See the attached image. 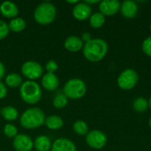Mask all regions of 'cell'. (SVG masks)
I'll return each mask as SVG.
<instances>
[{
    "mask_svg": "<svg viewBox=\"0 0 151 151\" xmlns=\"http://www.w3.org/2000/svg\"><path fill=\"white\" fill-rule=\"evenodd\" d=\"M84 2H86L90 6H92L93 4H99L100 3V1H98V0H94V1H88V0H87V1H84Z\"/></svg>",
    "mask_w": 151,
    "mask_h": 151,
    "instance_id": "obj_33",
    "label": "cell"
},
{
    "mask_svg": "<svg viewBox=\"0 0 151 151\" xmlns=\"http://www.w3.org/2000/svg\"><path fill=\"white\" fill-rule=\"evenodd\" d=\"M86 137V143L93 150L104 149L108 142L107 135L101 130L94 129L88 133Z\"/></svg>",
    "mask_w": 151,
    "mask_h": 151,
    "instance_id": "obj_8",
    "label": "cell"
},
{
    "mask_svg": "<svg viewBox=\"0 0 151 151\" xmlns=\"http://www.w3.org/2000/svg\"><path fill=\"white\" fill-rule=\"evenodd\" d=\"M81 38V40H82V42H83L84 43L87 42H88V41H90V40L92 39L91 34L88 33V32H84V33H82Z\"/></svg>",
    "mask_w": 151,
    "mask_h": 151,
    "instance_id": "obj_32",
    "label": "cell"
},
{
    "mask_svg": "<svg viewBox=\"0 0 151 151\" xmlns=\"http://www.w3.org/2000/svg\"><path fill=\"white\" fill-rule=\"evenodd\" d=\"M105 20H106V17L104 14H102L100 12H93L92 15L90 16V18L88 19L90 27H92L93 28H96V29L102 27L104 25Z\"/></svg>",
    "mask_w": 151,
    "mask_h": 151,
    "instance_id": "obj_22",
    "label": "cell"
},
{
    "mask_svg": "<svg viewBox=\"0 0 151 151\" xmlns=\"http://www.w3.org/2000/svg\"><path fill=\"white\" fill-rule=\"evenodd\" d=\"M4 84L7 88H19L23 83V78L17 73H11L4 77Z\"/></svg>",
    "mask_w": 151,
    "mask_h": 151,
    "instance_id": "obj_20",
    "label": "cell"
},
{
    "mask_svg": "<svg viewBox=\"0 0 151 151\" xmlns=\"http://www.w3.org/2000/svg\"><path fill=\"white\" fill-rule=\"evenodd\" d=\"M142 51L149 57H151V35L145 38L142 43Z\"/></svg>",
    "mask_w": 151,
    "mask_h": 151,
    "instance_id": "obj_28",
    "label": "cell"
},
{
    "mask_svg": "<svg viewBox=\"0 0 151 151\" xmlns=\"http://www.w3.org/2000/svg\"><path fill=\"white\" fill-rule=\"evenodd\" d=\"M52 142L47 135H39L34 140V149L36 151H50Z\"/></svg>",
    "mask_w": 151,
    "mask_h": 151,
    "instance_id": "obj_17",
    "label": "cell"
},
{
    "mask_svg": "<svg viewBox=\"0 0 151 151\" xmlns=\"http://www.w3.org/2000/svg\"><path fill=\"white\" fill-rule=\"evenodd\" d=\"M58 63L53 60V59H50L49 61H47L46 65H45V70H46V73H55V72L58 70Z\"/></svg>",
    "mask_w": 151,
    "mask_h": 151,
    "instance_id": "obj_29",
    "label": "cell"
},
{
    "mask_svg": "<svg viewBox=\"0 0 151 151\" xmlns=\"http://www.w3.org/2000/svg\"><path fill=\"white\" fill-rule=\"evenodd\" d=\"M7 94H8V89L6 85L4 84V82L0 81V100L5 98Z\"/></svg>",
    "mask_w": 151,
    "mask_h": 151,
    "instance_id": "obj_30",
    "label": "cell"
},
{
    "mask_svg": "<svg viewBox=\"0 0 151 151\" xmlns=\"http://www.w3.org/2000/svg\"><path fill=\"white\" fill-rule=\"evenodd\" d=\"M19 96L26 104L35 105L38 104L42 97V87L36 81H23L22 85L19 87Z\"/></svg>",
    "mask_w": 151,
    "mask_h": 151,
    "instance_id": "obj_3",
    "label": "cell"
},
{
    "mask_svg": "<svg viewBox=\"0 0 151 151\" xmlns=\"http://www.w3.org/2000/svg\"><path fill=\"white\" fill-rule=\"evenodd\" d=\"M109 50L107 42L102 38H92L84 43L82 53L85 58L90 62H99L105 58Z\"/></svg>",
    "mask_w": 151,
    "mask_h": 151,
    "instance_id": "obj_1",
    "label": "cell"
},
{
    "mask_svg": "<svg viewBox=\"0 0 151 151\" xmlns=\"http://www.w3.org/2000/svg\"><path fill=\"white\" fill-rule=\"evenodd\" d=\"M148 101H149V108H150L151 109V96H150V97L149 98V100H148Z\"/></svg>",
    "mask_w": 151,
    "mask_h": 151,
    "instance_id": "obj_35",
    "label": "cell"
},
{
    "mask_svg": "<svg viewBox=\"0 0 151 151\" xmlns=\"http://www.w3.org/2000/svg\"><path fill=\"white\" fill-rule=\"evenodd\" d=\"M150 31H151V22H150Z\"/></svg>",
    "mask_w": 151,
    "mask_h": 151,
    "instance_id": "obj_37",
    "label": "cell"
},
{
    "mask_svg": "<svg viewBox=\"0 0 151 151\" xmlns=\"http://www.w3.org/2000/svg\"><path fill=\"white\" fill-rule=\"evenodd\" d=\"M133 108L136 112H144L149 109V101L143 96H138L133 102Z\"/></svg>",
    "mask_w": 151,
    "mask_h": 151,
    "instance_id": "obj_24",
    "label": "cell"
},
{
    "mask_svg": "<svg viewBox=\"0 0 151 151\" xmlns=\"http://www.w3.org/2000/svg\"><path fill=\"white\" fill-rule=\"evenodd\" d=\"M0 13L4 18L12 19L18 17L19 7L15 3L12 1H4L0 4Z\"/></svg>",
    "mask_w": 151,
    "mask_h": 151,
    "instance_id": "obj_14",
    "label": "cell"
},
{
    "mask_svg": "<svg viewBox=\"0 0 151 151\" xmlns=\"http://www.w3.org/2000/svg\"><path fill=\"white\" fill-rule=\"evenodd\" d=\"M50 151H77V148L72 140L61 137L52 142Z\"/></svg>",
    "mask_w": 151,
    "mask_h": 151,
    "instance_id": "obj_12",
    "label": "cell"
},
{
    "mask_svg": "<svg viewBox=\"0 0 151 151\" xmlns=\"http://www.w3.org/2000/svg\"><path fill=\"white\" fill-rule=\"evenodd\" d=\"M63 93L68 99L79 100L87 93V85L80 78H72L68 80L63 88Z\"/></svg>",
    "mask_w": 151,
    "mask_h": 151,
    "instance_id": "obj_5",
    "label": "cell"
},
{
    "mask_svg": "<svg viewBox=\"0 0 151 151\" xmlns=\"http://www.w3.org/2000/svg\"><path fill=\"white\" fill-rule=\"evenodd\" d=\"M8 27L10 31L14 32V33H20L22 32L26 27H27V22L23 18L20 17H16L14 19H12L9 23H8Z\"/></svg>",
    "mask_w": 151,
    "mask_h": 151,
    "instance_id": "obj_21",
    "label": "cell"
},
{
    "mask_svg": "<svg viewBox=\"0 0 151 151\" xmlns=\"http://www.w3.org/2000/svg\"><path fill=\"white\" fill-rule=\"evenodd\" d=\"M67 3H68V4H74V5H75L76 4H78V3H79V1H77V0H76V1H67Z\"/></svg>",
    "mask_w": 151,
    "mask_h": 151,
    "instance_id": "obj_34",
    "label": "cell"
},
{
    "mask_svg": "<svg viewBox=\"0 0 151 151\" xmlns=\"http://www.w3.org/2000/svg\"><path fill=\"white\" fill-rule=\"evenodd\" d=\"M138 4L135 1L133 0H126L120 4L119 12L121 14L127 19H133L136 17L138 13Z\"/></svg>",
    "mask_w": 151,
    "mask_h": 151,
    "instance_id": "obj_13",
    "label": "cell"
},
{
    "mask_svg": "<svg viewBox=\"0 0 151 151\" xmlns=\"http://www.w3.org/2000/svg\"><path fill=\"white\" fill-rule=\"evenodd\" d=\"M57 18V8L51 2L40 3L34 11V19L36 23L46 26L50 25Z\"/></svg>",
    "mask_w": 151,
    "mask_h": 151,
    "instance_id": "obj_4",
    "label": "cell"
},
{
    "mask_svg": "<svg viewBox=\"0 0 151 151\" xmlns=\"http://www.w3.org/2000/svg\"><path fill=\"white\" fill-rule=\"evenodd\" d=\"M12 147L16 151H31L34 149V140L25 134H19L12 141Z\"/></svg>",
    "mask_w": 151,
    "mask_h": 151,
    "instance_id": "obj_9",
    "label": "cell"
},
{
    "mask_svg": "<svg viewBox=\"0 0 151 151\" xmlns=\"http://www.w3.org/2000/svg\"><path fill=\"white\" fill-rule=\"evenodd\" d=\"M3 132H4V134L7 138H10V139H14L19 134L18 127L12 123H6L4 126Z\"/></svg>",
    "mask_w": 151,
    "mask_h": 151,
    "instance_id": "obj_26",
    "label": "cell"
},
{
    "mask_svg": "<svg viewBox=\"0 0 151 151\" xmlns=\"http://www.w3.org/2000/svg\"><path fill=\"white\" fill-rule=\"evenodd\" d=\"M149 127H150V129H151V116H150V119H149Z\"/></svg>",
    "mask_w": 151,
    "mask_h": 151,
    "instance_id": "obj_36",
    "label": "cell"
},
{
    "mask_svg": "<svg viewBox=\"0 0 151 151\" xmlns=\"http://www.w3.org/2000/svg\"><path fill=\"white\" fill-rule=\"evenodd\" d=\"M0 116H1V109H0Z\"/></svg>",
    "mask_w": 151,
    "mask_h": 151,
    "instance_id": "obj_38",
    "label": "cell"
},
{
    "mask_svg": "<svg viewBox=\"0 0 151 151\" xmlns=\"http://www.w3.org/2000/svg\"><path fill=\"white\" fill-rule=\"evenodd\" d=\"M9 33H10V29H9L8 24L5 21L0 19V41L6 38Z\"/></svg>",
    "mask_w": 151,
    "mask_h": 151,
    "instance_id": "obj_27",
    "label": "cell"
},
{
    "mask_svg": "<svg viewBox=\"0 0 151 151\" xmlns=\"http://www.w3.org/2000/svg\"><path fill=\"white\" fill-rule=\"evenodd\" d=\"M42 87L47 91H55L59 86V79L55 73H46L42 77Z\"/></svg>",
    "mask_w": 151,
    "mask_h": 151,
    "instance_id": "obj_16",
    "label": "cell"
},
{
    "mask_svg": "<svg viewBox=\"0 0 151 151\" xmlns=\"http://www.w3.org/2000/svg\"><path fill=\"white\" fill-rule=\"evenodd\" d=\"M52 104L56 109L61 110V109H64L67 105L68 98L65 96V95L64 93H59V94L55 96V97L53 98Z\"/></svg>",
    "mask_w": 151,
    "mask_h": 151,
    "instance_id": "obj_25",
    "label": "cell"
},
{
    "mask_svg": "<svg viewBox=\"0 0 151 151\" xmlns=\"http://www.w3.org/2000/svg\"><path fill=\"white\" fill-rule=\"evenodd\" d=\"M44 125L50 130H59L64 126V120L58 115H50L46 117Z\"/></svg>",
    "mask_w": 151,
    "mask_h": 151,
    "instance_id": "obj_18",
    "label": "cell"
},
{
    "mask_svg": "<svg viewBox=\"0 0 151 151\" xmlns=\"http://www.w3.org/2000/svg\"><path fill=\"white\" fill-rule=\"evenodd\" d=\"M21 73L27 81H35L43 75V67L42 65L35 60H28L22 64L21 65Z\"/></svg>",
    "mask_w": 151,
    "mask_h": 151,
    "instance_id": "obj_7",
    "label": "cell"
},
{
    "mask_svg": "<svg viewBox=\"0 0 151 151\" xmlns=\"http://www.w3.org/2000/svg\"><path fill=\"white\" fill-rule=\"evenodd\" d=\"M120 2L119 0H103L99 3V12L106 16H114L120 10Z\"/></svg>",
    "mask_w": 151,
    "mask_h": 151,
    "instance_id": "obj_11",
    "label": "cell"
},
{
    "mask_svg": "<svg viewBox=\"0 0 151 151\" xmlns=\"http://www.w3.org/2000/svg\"><path fill=\"white\" fill-rule=\"evenodd\" d=\"M1 117L8 123H12L18 119L19 111L12 105L4 106L1 109Z\"/></svg>",
    "mask_w": 151,
    "mask_h": 151,
    "instance_id": "obj_19",
    "label": "cell"
},
{
    "mask_svg": "<svg viewBox=\"0 0 151 151\" xmlns=\"http://www.w3.org/2000/svg\"><path fill=\"white\" fill-rule=\"evenodd\" d=\"M73 16L75 19L83 21L87 20L92 15V6L86 2H79L73 7Z\"/></svg>",
    "mask_w": 151,
    "mask_h": 151,
    "instance_id": "obj_10",
    "label": "cell"
},
{
    "mask_svg": "<svg viewBox=\"0 0 151 151\" xmlns=\"http://www.w3.org/2000/svg\"><path fill=\"white\" fill-rule=\"evenodd\" d=\"M5 76H6V68L3 64V62L0 61V81H2V80L4 79Z\"/></svg>",
    "mask_w": 151,
    "mask_h": 151,
    "instance_id": "obj_31",
    "label": "cell"
},
{
    "mask_svg": "<svg viewBox=\"0 0 151 151\" xmlns=\"http://www.w3.org/2000/svg\"><path fill=\"white\" fill-rule=\"evenodd\" d=\"M44 111L38 107H30L23 111L19 118L20 126L28 130L41 127L45 122Z\"/></svg>",
    "mask_w": 151,
    "mask_h": 151,
    "instance_id": "obj_2",
    "label": "cell"
},
{
    "mask_svg": "<svg viewBox=\"0 0 151 151\" xmlns=\"http://www.w3.org/2000/svg\"><path fill=\"white\" fill-rule=\"evenodd\" d=\"M73 132L77 135H80V136H86L88 133L89 132L88 125L84 120H81V119H78L73 123Z\"/></svg>",
    "mask_w": 151,
    "mask_h": 151,
    "instance_id": "obj_23",
    "label": "cell"
},
{
    "mask_svg": "<svg viewBox=\"0 0 151 151\" xmlns=\"http://www.w3.org/2000/svg\"><path fill=\"white\" fill-rule=\"evenodd\" d=\"M84 42L81 38L77 35H69L64 42V47L70 52H79L82 50Z\"/></svg>",
    "mask_w": 151,
    "mask_h": 151,
    "instance_id": "obj_15",
    "label": "cell"
},
{
    "mask_svg": "<svg viewBox=\"0 0 151 151\" xmlns=\"http://www.w3.org/2000/svg\"><path fill=\"white\" fill-rule=\"evenodd\" d=\"M139 81V74L133 68H127L123 70L118 79L117 84L123 90H130L133 89Z\"/></svg>",
    "mask_w": 151,
    "mask_h": 151,
    "instance_id": "obj_6",
    "label": "cell"
}]
</instances>
